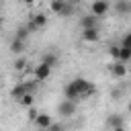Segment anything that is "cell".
<instances>
[{"instance_id":"6da1fadb","label":"cell","mask_w":131,"mask_h":131,"mask_svg":"<svg viewBox=\"0 0 131 131\" xmlns=\"http://www.w3.org/2000/svg\"><path fill=\"white\" fill-rule=\"evenodd\" d=\"M94 92H96V88H94V84L90 80H86V78H74L63 88V98L78 102V100H84V98L92 96Z\"/></svg>"},{"instance_id":"7a4b0ae2","label":"cell","mask_w":131,"mask_h":131,"mask_svg":"<svg viewBox=\"0 0 131 131\" xmlns=\"http://www.w3.org/2000/svg\"><path fill=\"white\" fill-rule=\"evenodd\" d=\"M49 10L53 14H59V16H72L74 14V4L68 2V0H51Z\"/></svg>"},{"instance_id":"3957f363","label":"cell","mask_w":131,"mask_h":131,"mask_svg":"<svg viewBox=\"0 0 131 131\" xmlns=\"http://www.w3.org/2000/svg\"><path fill=\"white\" fill-rule=\"evenodd\" d=\"M45 25H47V14L45 12H33L31 18H29V23H27V29H29V33H37Z\"/></svg>"},{"instance_id":"277c9868","label":"cell","mask_w":131,"mask_h":131,"mask_svg":"<svg viewBox=\"0 0 131 131\" xmlns=\"http://www.w3.org/2000/svg\"><path fill=\"white\" fill-rule=\"evenodd\" d=\"M108 10H111L108 0H94V2L90 4V14H92V16H96V18L106 16V14H108Z\"/></svg>"},{"instance_id":"5b68a950","label":"cell","mask_w":131,"mask_h":131,"mask_svg":"<svg viewBox=\"0 0 131 131\" xmlns=\"http://www.w3.org/2000/svg\"><path fill=\"white\" fill-rule=\"evenodd\" d=\"M76 111H78V102H74V100L63 98V100L57 104V113H59L61 117H74Z\"/></svg>"},{"instance_id":"8992f818","label":"cell","mask_w":131,"mask_h":131,"mask_svg":"<svg viewBox=\"0 0 131 131\" xmlns=\"http://www.w3.org/2000/svg\"><path fill=\"white\" fill-rule=\"evenodd\" d=\"M49 76H51V68L45 66L43 61H39V63L33 68V80H35V82H45Z\"/></svg>"},{"instance_id":"52a82bcc","label":"cell","mask_w":131,"mask_h":131,"mask_svg":"<svg viewBox=\"0 0 131 131\" xmlns=\"http://www.w3.org/2000/svg\"><path fill=\"white\" fill-rule=\"evenodd\" d=\"M33 123H35V127H37L39 131H45V129H49V127L53 125V117H51L49 113H39Z\"/></svg>"},{"instance_id":"ba28073f","label":"cell","mask_w":131,"mask_h":131,"mask_svg":"<svg viewBox=\"0 0 131 131\" xmlns=\"http://www.w3.org/2000/svg\"><path fill=\"white\" fill-rule=\"evenodd\" d=\"M108 72H111L113 78H125V76H127V63H123V61H113V63L108 66Z\"/></svg>"},{"instance_id":"9c48e42d","label":"cell","mask_w":131,"mask_h":131,"mask_svg":"<svg viewBox=\"0 0 131 131\" xmlns=\"http://www.w3.org/2000/svg\"><path fill=\"white\" fill-rule=\"evenodd\" d=\"M82 39H84L86 43H96V41H100V29H98V27L82 29Z\"/></svg>"},{"instance_id":"30bf717a","label":"cell","mask_w":131,"mask_h":131,"mask_svg":"<svg viewBox=\"0 0 131 131\" xmlns=\"http://www.w3.org/2000/svg\"><path fill=\"white\" fill-rule=\"evenodd\" d=\"M92 27H98V18L92 14H84L80 18V29H92Z\"/></svg>"},{"instance_id":"8fae6325","label":"cell","mask_w":131,"mask_h":131,"mask_svg":"<svg viewBox=\"0 0 131 131\" xmlns=\"http://www.w3.org/2000/svg\"><path fill=\"white\" fill-rule=\"evenodd\" d=\"M115 10H117L121 16H125V14L131 12V2H129V0H117V2H115Z\"/></svg>"},{"instance_id":"7c38bea8","label":"cell","mask_w":131,"mask_h":131,"mask_svg":"<svg viewBox=\"0 0 131 131\" xmlns=\"http://www.w3.org/2000/svg\"><path fill=\"white\" fill-rule=\"evenodd\" d=\"M14 55H20L23 51H25V41H18V39H12L10 41V47H8Z\"/></svg>"},{"instance_id":"4fadbf2b","label":"cell","mask_w":131,"mask_h":131,"mask_svg":"<svg viewBox=\"0 0 131 131\" xmlns=\"http://www.w3.org/2000/svg\"><path fill=\"white\" fill-rule=\"evenodd\" d=\"M18 102L23 104V106H35V94H31V92H25L20 98H18Z\"/></svg>"},{"instance_id":"5bb4252c","label":"cell","mask_w":131,"mask_h":131,"mask_svg":"<svg viewBox=\"0 0 131 131\" xmlns=\"http://www.w3.org/2000/svg\"><path fill=\"white\" fill-rule=\"evenodd\" d=\"M41 61H43V63H45V66H49V68H51V70H53V68H55V66H57V55H55V53H45V55H43V59H41Z\"/></svg>"},{"instance_id":"9a60e30c","label":"cell","mask_w":131,"mask_h":131,"mask_svg":"<svg viewBox=\"0 0 131 131\" xmlns=\"http://www.w3.org/2000/svg\"><path fill=\"white\" fill-rule=\"evenodd\" d=\"M12 66H14L16 72H25V68H27V59H25V57H16Z\"/></svg>"},{"instance_id":"2e32d148","label":"cell","mask_w":131,"mask_h":131,"mask_svg":"<svg viewBox=\"0 0 131 131\" xmlns=\"http://www.w3.org/2000/svg\"><path fill=\"white\" fill-rule=\"evenodd\" d=\"M29 35H31V33H29V29H27V27H20V29L16 31V35H14V39H18V41H25V39H27Z\"/></svg>"},{"instance_id":"e0dca14e","label":"cell","mask_w":131,"mask_h":131,"mask_svg":"<svg viewBox=\"0 0 131 131\" xmlns=\"http://www.w3.org/2000/svg\"><path fill=\"white\" fill-rule=\"evenodd\" d=\"M108 125H111V129H115V127H123V119H121L119 115H113V117L108 119Z\"/></svg>"},{"instance_id":"ac0fdd59","label":"cell","mask_w":131,"mask_h":131,"mask_svg":"<svg viewBox=\"0 0 131 131\" xmlns=\"http://www.w3.org/2000/svg\"><path fill=\"white\" fill-rule=\"evenodd\" d=\"M108 55H111L115 61H119V45H113V47L108 49Z\"/></svg>"},{"instance_id":"d6986e66","label":"cell","mask_w":131,"mask_h":131,"mask_svg":"<svg viewBox=\"0 0 131 131\" xmlns=\"http://www.w3.org/2000/svg\"><path fill=\"white\" fill-rule=\"evenodd\" d=\"M39 115V111L35 108V106H29V113H27V117H29V121H35V117Z\"/></svg>"},{"instance_id":"ffe728a7","label":"cell","mask_w":131,"mask_h":131,"mask_svg":"<svg viewBox=\"0 0 131 131\" xmlns=\"http://www.w3.org/2000/svg\"><path fill=\"white\" fill-rule=\"evenodd\" d=\"M23 4H33V2H37V0H20Z\"/></svg>"},{"instance_id":"44dd1931","label":"cell","mask_w":131,"mask_h":131,"mask_svg":"<svg viewBox=\"0 0 131 131\" xmlns=\"http://www.w3.org/2000/svg\"><path fill=\"white\" fill-rule=\"evenodd\" d=\"M113 131H125V127H115Z\"/></svg>"},{"instance_id":"7402d4cb","label":"cell","mask_w":131,"mask_h":131,"mask_svg":"<svg viewBox=\"0 0 131 131\" xmlns=\"http://www.w3.org/2000/svg\"><path fill=\"white\" fill-rule=\"evenodd\" d=\"M2 23H4V16H2V14H0V27H2Z\"/></svg>"},{"instance_id":"603a6c76","label":"cell","mask_w":131,"mask_h":131,"mask_svg":"<svg viewBox=\"0 0 131 131\" xmlns=\"http://www.w3.org/2000/svg\"><path fill=\"white\" fill-rule=\"evenodd\" d=\"M68 2H72V4H76V2H78V0H68Z\"/></svg>"},{"instance_id":"cb8c5ba5","label":"cell","mask_w":131,"mask_h":131,"mask_svg":"<svg viewBox=\"0 0 131 131\" xmlns=\"http://www.w3.org/2000/svg\"><path fill=\"white\" fill-rule=\"evenodd\" d=\"M45 131H49V129H45Z\"/></svg>"}]
</instances>
